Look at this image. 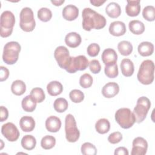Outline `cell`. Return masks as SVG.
Instances as JSON below:
<instances>
[{
  "mask_svg": "<svg viewBox=\"0 0 155 155\" xmlns=\"http://www.w3.org/2000/svg\"><path fill=\"white\" fill-rule=\"evenodd\" d=\"M19 126L23 131L30 132L35 128V121L32 117L25 116L21 118L19 120Z\"/></svg>",
  "mask_w": 155,
  "mask_h": 155,
  "instance_id": "ffe728a7",
  "label": "cell"
},
{
  "mask_svg": "<svg viewBox=\"0 0 155 155\" xmlns=\"http://www.w3.org/2000/svg\"><path fill=\"white\" fill-rule=\"evenodd\" d=\"M140 1H127V4L125 7V12L129 16H137L140 12Z\"/></svg>",
  "mask_w": 155,
  "mask_h": 155,
  "instance_id": "ac0fdd59",
  "label": "cell"
},
{
  "mask_svg": "<svg viewBox=\"0 0 155 155\" xmlns=\"http://www.w3.org/2000/svg\"><path fill=\"white\" fill-rule=\"evenodd\" d=\"M114 155H128V150L124 147H120L117 148L114 151Z\"/></svg>",
  "mask_w": 155,
  "mask_h": 155,
  "instance_id": "f6af8a7d",
  "label": "cell"
},
{
  "mask_svg": "<svg viewBox=\"0 0 155 155\" xmlns=\"http://www.w3.org/2000/svg\"><path fill=\"white\" fill-rule=\"evenodd\" d=\"M105 75L109 78H114L118 76V67L117 64L110 65H105L104 68Z\"/></svg>",
  "mask_w": 155,
  "mask_h": 155,
  "instance_id": "8d00e7d4",
  "label": "cell"
},
{
  "mask_svg": "<svg viewBox=\"0 0 155 155\" xmlns=\"http://www.w3.org/2000/svg\"><path fill=\"white\" fill-rule=\"evenodd\" d=\"M69 97L72 102L74 103H80L84 99V94L79 90L74 89L70 92Z\"/></svg>",
  "mask_w": 155,
  "mask_h": 155,
  "instance_id": "74e56055",
  "label": "cell"
},
{
  "mask_svg": "<svg viewBox=\"0 0 155 155\" xmlns=\"http://www.w3.org/2000/svg\"><path fill=\"white\" fill-rule=\"evenodd\" d=\"M109 32L114 36H122L126 33L125 24L120 21H114L110 25Z\"/></svg>",
  "mask_w": 155,
  "mask_h": 155,
  "instance_id": "2e32d148",
  "label": "cell"
},
{
  "mask_svg": "<svg viewBox=\"0 0 155 155\" xmlns=\"http://www.w3.org/2000/svg\"><path fill=\"white\" fill-rule=\"evenodd\" d=\"M122 139V134L119 131H115L111 133L108 137V140L112 144H116L120 142Z\"/></svg>",
  "mask_w": 155,
  "mask_h": 155,
  "instance_id": "60d3db41",
  "label": "cell"
},
{
  "mask_svg": "<svg viewBox=\"0 0 155 155\" xmlns=\"http://www.w3.org/2000/svg\"><path fill=\"white\" fill-rule=\"evenodd\" d=\"M88 65V60L84 55H79L76 57L71 56L70 64L65 70L68 73H74L77 71L85 70Z\"/></svg>",
  "mask_w": 155,
  "mask_h": 155,
  "instance_id": "9c48e42d",
  "label": "cell"
},
{
  "mask_svg": "<svg viewBox=\"0 0 155 155\" xmlns=\"http://www.w3.org/2000/svg\"><path fill=\"white\" fill-rule=\"evenodd\" d=\"M30 95L38 103L42 102L45 98V94L44 90L39 87H36L33 88L30 91Z\"/></svg>",
  "mask_w": 155,
  "mask_h": 155,
  "instance_id": "d590c367",
  "label": "cell"
},
{
  "mask_svg": "<svg viewBox=\"0 0 155 155\" xmlns=\"http://www.w3.org/2000/svg\"><path fill=\"white\" fill-rule=\"evenodd\" d=\"M54 56L58 65L61 68L66 70L71 59V56H70L68 48L64 46L58 47L54 50Z\"/></svg>",
  "mask_w": 155,
  "mask_h": 155,
  "instance_id": "30bf717a",
  "label": "cell"
},
{
  "mask_svg": "<svg viewBox=\"0 0 155 155\" xmlns=\"http://www.w3.org/2000/svg\"><path fill=\"white\" fill-rule=\"evenodd\" d=\"M56 139L53 136L47 135L44 136L41 141V145L45 150H50L54 147Z\"/></svg>",
  "mask_w": 155,
  "mask_h": 155,
  "instance_id": "1f68e13d",
  "label": "cell"
},
{
  "mask_svg": "<svg viewBox=\"0 0 155 155\" xmlns=\"http://www.w3.org/2000/svg\"><path fill=\"white\" fill-rule=\"evenodd\" d=\"M82 39L79 34L76 32H70L66 35L65 42L69 47L76 48L81 43Z\"/></svg>",
  "mask_w": 155,
  "mask_h": 155,
  "instance_id": "d6986e66",
  "label": "cell"
},
{
  "mask_svg": "<svg viewBox=\"0 0 155 155\" xmlns=\"http://www.w3.org/2000/svg\"><path fill=\"white\" fill-rule=\"evenodd\" d=\"M1 133L10 142H15L17 140L20 135L18 128L12 122H7L4 124L1 127Z\"/></svg>",
  "mask_w": 155,
  "mask_h": 155,
  "instance_id": "8fae6325",
  "label": "cell"
},
{
  "mask_svg": "<svg viewBox=\"0 0 155 155\" xmlns=\"http://www.w3.org/2000/svg\"><path fill=\"white\" fill-rule=\"evenodd\" d=\"M47 90L48 93L50 96H56L62 93L63 91V86L61 82L53 81L47 84Z\"/></svg>",
  "mask_w": 155,
  "mask_h": 155,
  "instance_id": "7402d4cb",
  "label": "cell"
},
{
  "mask_svg": "<svg viewBox=\"0 0 155 155\" xmlns=\"http://www.w3.org/2000/svg\"><path fill=\"white\" fill-rule=\"evenodd\" d=\"M131 155H144L147 153L148 149V143L147 140L142 137H137L132 143Z\"/></svg>",
  "mask_w": 155,
  "mask_h": 155,
  "instance_id": "7c38bea8",
  "label": "cell"
},
{
  "mask_svg": "<svg viewBox=\"0 0 155 155\" xmlns=\"http://www.w3.org/2000/svg\"><path fill=\"white\" fill-rule=\"evenodd\" d=\"M21 28L25 32L32 31L36 26L33 12L29 7L23 8L19 14Z\"/></svg>",
  "mask_w": 155,
  "mask_h": 155,
  "instance_id": "52a82bcc",
  "label": "cell"
},
{
  "mask_svg": "<svg viewBox=\"0 0 155 155\" xmlns=\"http://www.w3.org/2000/svg\"><path fill=\"white\" fill-rule=\"evenodd\" d=\"M115 120L124 129L131 128L136 122L133 113L128 108H121L115 113Z\"/></svg>",
  "mask_w": 155,
  "mask_h": 155,
  "instance_id": "5b68a950",
  "label": "cell"
},
{
  "mask_svg": "<svg viewBox=\"0 0 155 155\" xmlns=\"http://www.w3.org/2000/svg\"><path fill=\"white\" fill-rule=\"evenodd\" d=\"M137 50L142 56H149L153 53L154 45L150 42L144 41L139 44Z\"/></svg>",
  "mask_w": 155,
  "mask_h": 155,
  "instance_id": "cb8c5ba5",
  "label": "cell"
},
{
  "mask_svg": "<svg viewBox=\"0 0 155 155\" xmlns=\"http://www.w3.org/2000/svg\"><path fill=\"white\" fill-rule=\"evenodd\" d=\"M15 24V17L12 12L8 10L3 12L0 17V35L2 38L11 35Z\"/></svg>",
  "mask_w": 155,
  "mask_h": 155,
  "instance_id": "277c9868",
  "label": "cell"
},
{
  "mask_svg": "<svg viewBox=\"0 0 155 155\" xmlns=\"http://www.w3.org/2000/svg\"><path fill=\"white\" fill-rule=\"evenodd\" d=\"M100 51V47L96 43H93L87 47V53L91 57L96 56Z\"/></svg>",
  "mask_w": 155,
  "mask_h": 155,
  "instance_id": "ab89813d",
  "label": "cell"
},
{
  "mask_svg": "<svg viewBox=\"0 0 155 155\" xmlns=\"http://www.w3.org/2000/svg\"><path fill=\"white\" fill-rule=\"evenodd\" d=\"M142 16L148 21H154L155 19V8L153 5H147L142 11Z\"/></svg>",
  "mask_w": 155,
  "mask_h": 155,
  "instance_id": "d6a6232c",
  "label": "cell"
},
{
  "mask_svg": "<svg viewBox=\"0 0 155 155\" xmlns=\"http://www.w3.org/2000/svg\"><path fill=\"white\" fill-rule=\"evenodd\" d=\"M105 12L109 17L111 18H117L121 14V8L117 3L111 2L107 5Z\"/></svg>",
  "mask_w": 155,
  "mask_h": 155,
  "instance_id": "603a6c76",
  "label": "cell"
},
{
  "mask_svg": "<svg viewBox=\"0 0 155 155\" xmlns=\"http://www.w3.org/2000/svg\"><path fill=\"white\" fill-rule=\"evenodd\" d=\"M119 52L123 56H128L133 51V45L130 42L122 41L117 45Z\"/></svg>",
  "mask_w": 155,
  "mask_h": 155,
  "instance_id": "f546056e",
  "label": "cell"
},
{
  "mask_svg": "<svg viewBox=\"0 0 155 155\" xmlns=\"http://www.w3.org/2000/svg\"><path fill=\"white\" fill-rule=\"evenodd\" d=\"M0 116H1V122H4L7 119L8 116V111L6 107L4 106H1L0 108Z\"/></svg>",
  "mask_w": 155,
  "mask_h": 155,
  "instance_id": "ee69618b",
  "label": "cell"
},
{
  "mask_svg": "<svg viewBox=\"0 0 155 155\" xmlns=\"http://www.w3.org/2000/svg\"><path fill=\"white\" fill-rule=\"evenodd\" d=\"M68 104L65 98L59 97L56 99L53 103V107L55 111L58 113H63L68 108Z\"/></svg>",
  "mask_w": 155,
  "mask_h": 155,
  "instance_id": "4dcf8cb0",
  "label": "cell"
},
{
  "mask_svg": "<svg viewBox=\"0 0 155 155\" xmlns=\"http://www.w3.org/2000/svg\"><path fill=\"white\" fill-rule=\"evenodd\" d=\"M150 107L151 102L148 97L142 96L137 99L136 105L133 110L136 122L139 124L145 120Z\"/></svg>",
  "mask_w": 155,
  "mask_h": 155,
  "instance_id": "8992f818",
  "label": "cell"
},
{
  "mask_svg": "<svg viewBox=\"0 0 155 155\" xmlns=\"http://www.w3.org/2000/svg\"><path fill=\"white\" fill-rule=\"evenodd\" d=\"M93 78L88 73H85L82 74L79 79L80 85L84 88H87L90 87L93 84Z\"/></svg>",
  "mask_w": 155,
  "mask_h": 155,
  "instance_id": "f35d334b",
  "label": "cell"
},
{
  "mask_svg": "<svg viewBox=\"0 0 155 155\" xmlns=\"http://www.w3.org/2000/svg\"><path fill=\"white\" fill-rule=\"evenodd\" d=\"M11 90L14 94L21 96L26 91L25 84L21 80H16L11 85Z\"/></svg>",
  "mask_w": 155,
  "mask_h": 155,
  "instance_id": "83f0119b",
  "label": "cell"
},
{
  "mask_svg": "<svg viewBox=\"0 0 155 155\" xmlns=\"http://www.w3.org/2000/svg\"><path fill=\"white\" fill-rule=\"evenodd\" d=\"M128 27L131 33L134 35H140L145 31L143 23L139 20H132L128 24Z\"/></svg>",
  "mask_w": 155,
  "mask_h": 155,
  "instance_id": "484cf974",
  "label": "cell"
},
{
  "mask_svg": "<svg viewBox=\"0 0 155 155\" xmlns=\"http://www.w3.org/2000/svg\"><path fill=\"white\" fill-rule=\"evenodd\" d=\"M65 1L64 0H59V1H51V2L53 4L56 6H60L63 3H64Z\"/></svg>",
  "mask_w": 155,
  "mask_h": 155,
  "instance_id": "7dc6e473",
  "label": "cell"
},
{
  "mask_svg": "<svg viewBox=\"0 0 155 155\" xmlns=\"http://www.w3.org/2000/svg\"><path fill=\"white\" fill-rule=\"evenodd\" d=\"M52 17L51 10L46 7L41 8L38 11V18L42 22L49 21Z\"/></svg>",
  "mask_w": 155,
  "mask_h": 155,
  "instance_id": "836d02e7",
  "label": "cell"
},
{
  "mask_svg": "<svg viewBox=\"0 0 155 155\" xmlns=\"http://www.w3.org/2000/svg\"><path fill=\"white\" fill-rule=\"evenodd\" d=\"M81 153L84 155H96L97 154L96 147L90 142L83 143L81 146Z\"/></svg>",
  "mask_w": 155,
  "mask_h": 155,
  "instance_id": "e575fe53",
  "label": "cell"
},
{
  "mask_svg": "<svg viewBox=\"0 0 155 155\" xmlns=\"http://www.w3.org/2000/svg\"><path fill=\"white\" fill-rule=\"evenodd\" d=\"M101 58L105 65H110L116 63L117 54L114 50L109 48L104 50Z\"/></svg>",
  "mask_w": 155,
  "mask_h": 155,
  "instance_id": "5bb4252c",
  "label": "cell"
},
{
  "mask_svg": "<svg viewBox=\"0 0 155 155\" xmlns=\"http://www.w3.org/2000/svg\"><path fill=\"white\" fill-rule=\"evenodd\" d=\"M65 131L66 139L69 142H76L80 137V132L76 126L74 116L68 114L65 119Z\"/></svg>",
  "mask_w": 155,
  "mask_h": 155,
  "instance_id": "ba28073f",
  "label": "cell"
},
{
  "mask_svg": "<svg viewBox=\"0 0 155 155\" xmlns=\"http://www.w3.org/2000/svg\"><path fill=\"white\" fill-rule=\"evenodd\" d=\"M37 102L30 94L24 97L22 101L21 105L22 109L27 112H33L36 107Z\"/></svg>",
  "mask_w": 155,
  "mask_h": 155,
  "instance_id": "d4e9b609",
  "label": "cell"
},
{
  "mask_svg": "<svg viewBox=\"0 0 155 155\" xmlns=\"http://www.w3.org/2000/svg\"><path fill=\"white\" fill-rule=\"evenodd\" d=\"M36 145V140L32 135H25L21 139L22 148L27 150H31L35 148Z\"/></svg>",
  "mask_w": 155,
  "mask_h": 155,
  "instance_id": "f1b7e54d",
  "label": "cell"
},
{
  "mask_svg": "<svg viewBox=\"0 0 155 155\" xmlns=\"http://www.w3.org/2000/svg\"><path fill=\"white\" fill-rule=\"evenodd\" d=\"M120 70L122 74L126 77L133 75L134 70L133 62L128 58L123 59L120 62Z\"/></svg>",
  "mask_w": 155,
  "mask_h": 155,
  "instance_id": "44dd1931",
  "label": "cell"
},
{
  "mask_svg": "<svg viewBox=\"0 0 155 155\" xmlns=\"http://www.w3.org/2000/svg\"><path fill=\"white\" fill-rule=\"evenodd\" d=\"M82 28L86 31H90L93 28L99 30L106 25L105 18L90 8H85L82 10Z\"/></svg>",
  "mask_w": 155,
  "mask_h": 155,
  "instance_id": "6da1fadb",
  "label": "cell"
},
{
  "mask_svg": "<svg viewBox=\"0 0 155 155\" xmlns=\"http://www.w3.org/2000/svg\"><path fill=\"white\" fill-rule=\"evenodd\" d=\"M119 91V85L116 82H111L106 84L102 89V95L107 98H111L118 94Z\"/></svg>",
  "mask_w": 155,
  "mask_h": 155,
  "instance_id": "4fadbf2b",
  "label": "cell"
},
{
  "mask_svg": "<svg viewBox=\"0 0 155 155\" xmlns=\"http://www.w3.org/2000/svg\"><path fill=\"white\" fill-rule=\"evenodd\" d=\"M21 49V47L18 42L11 41L7 42L4 47L3 61L8 65H13L16 63L18 60Z\"/></svg>",
  "mask_w": 155,
  "mask_h": 155,
  "instance_id": "3957f363",
  "label": "cell"
},
{
  "mask_svg": "<svg viewBox=\"0 0 155 155\" xmlns=\"http://www.w3.org/2000/svg\"><path fill=\"white\" fill-rule=\"evenodd\" d=\"M154 64L150 59L143 61L137 73V78L138 81L143 85L151 84L154 81Z\"/></svg>",
  "mask_w": 155,
  "mask_h": 155,
  "instance_id": "7a4b0ae2",
  "label": "cell"
},
{
  "mask_svg": "<svg viewBox=\"0 0 155 155\" xmlns=\"http://www.w3.org/2000/svg\"><path fill=\"white\" fill-rule=\"evenodd\" d=\"M61 127V119L55 116H50L45 120V128L50 132L56 133L60 130Z\"/></svg>",
  "mask_w": 155,
  "mask_h": 155,
  "instance_id": "e0dca14e",
  "label": "cell"
},
{
  "mask_svg": "<svg viewBox=\"0 0 155 155\" xmlns=\"http://www.w3.org/2000/svg\"><path fill=\"white\" fill-rule=\"evenodd\" d=\"M88 65L90 71L94 74L99 73L101 70V65L100 64V62L97 59L91 60L89 62Z\"/></svg>",
  "mask_w": 155,
  "mask_h": 155,
  "instance_id": "b9f144b4",
  "label": "cell"
},
{
  "mask_svg": "<svg viewBox=\"0 0 155 155\" xmlns=\"http://www.w3.org/2000/svg\"><path fill=\"white\" fill-rule=\"evenodd\" d=\"M62 13L63 18L65 20L71 21L78 18L79 15V9L76 6L69 4L63 8Z\"/></svg>",
  "mask_w": 155,
  "mask_h": 155,
  "instance_id": "9a60e30c",
  "label": "cell"
},
{
  "mask_svg": "<svg viewBox=\"0 0 155 155\" xmlns=\"http://www.w3.org/2000/svg\"><path fill=\"white\" fill-rule=\"evenodd\" d=\"M105 0H90V3L96 7H99L105 2Z\"/></svg>",
  "mask_w": 155,
  "mask_h": 155,
  "instance_id": "bcb514c9",
  "label": "cell"
},
{
  "mask_svg": "<svg viewBox=\"0 0 155 155\" xmlns=\"http://www.w3.org/2000/svg\"><path fill=\"white\" fill-rule=\"evenodd\" d=\"M0 69H1V77H0L1 79L0 80L1 82H2L7 80V78H8L9 71L6 67L3 66H1Z\"/></svg>",
  "mask_w": 155,
  "mask_h": 155,
  "instance_id": "7bdbcfd3",
  "label": "cell"
},
{
  "mask_svg": "<svg viewBox=\"0 0 155 155\" xmlns=\"http://www.w3.org/2000/svg\"><path fill=\"white\" fill-rule=\"evenodd\" d=\"M95 128L96 131L99 134H105L110 130V122L105 118L100 119L96 122Z\"/></svg>",
  "mask_w": 155,
  "mask_h": 155,
  "instance_id": "4316f807",
  "label": "cell"
}]
</instances>
